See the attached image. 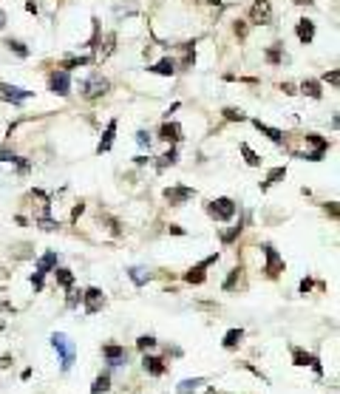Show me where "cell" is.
Wrapping results in <instances>:
<instances>
[{"label":"cell","instance_id":"obj_47","mask_svg":"<svg viewBox=\"0 0 340 394\" xmlns=\"http://www.w3.org/2000/svg\"><path fill=\"white\" fill-rule=\"evenodd\" d=\"M170 233H173V236H184V230L179 227V224H170Z\"/></svg>","mask_w":340,"mask_h":394},{"label":"cell","instance_id":"obj_22","mask_svg":"<svg viewBox=\"0 0 340 394\" xmlns=\"http://www.w3.org/2000/svg\"><path fill=\"white\" fill-rule=\"evenodd\" d=\"M241 341H244V329H230V332L224 335L221 346H224V349H236V346H238Z\"/></svg>","mask_w":340,"mask_h":394},{"label":"cell","instance_id":"obj_28","mask_svg":"<svg viewBox=\"0 0 340 394\" xmlns=\"http://www.w3.org/2000/svg\"><path fill=\"white\" fill-rule=\"evenodd\" d=\"M204 383H207L204 377H196V380H182V383H179V394H190V392H196V389H199V386H204Z\"/></svg>","mask_w":340,"mask_h":394},{"label":"cell","instance_id":"obj_36","mask_svg":"<svg viewBox=\"0 0 340 394\" xmlns=\"http://www.w3.org/2000/svg\"><path fill=\"white\" fill-rule=\"evenodd\" d=\"M238 275H241V270H238V267H236V270H233V272H230V275H227V281H224V289H227V292H230V289L236 287Z\"/></svg>","mask_w":340,"mask_h":394},{"label":"cell","instance_id":"obj_4","mask_svg":"<svg viewBox=\"0 0 340 394\" xmlns=\"http://www.w3.org/2000/svg\"><path fill=\"white\" fill-rule=\"evenodd\" d=\"M261 253H264V258H267V267H264V272H267L270 278H278L281 272H284V258L278 255V250H275L272 244H264Z\"/></svg>","mask_w":340,"mask_h":394},{"label":"cell","instance_id":"obj_19","mask_svg":"<svg viewBox=\"0 0 340 394\" xmlns=\"http://www.w3.org/2000/svg\"><path fill=\"white\" fill-rule=\"evenodd\" d=\"M54 267H57V253H54V250H48V253L37 261V272H40V275H45V272H51Z\"/></svg>","mask_w":340,"mask_h":394},{"label":"cell","instance_id":"obj_3","mask_svg":"<svg viewBox=\"0 0 340 394\" xmlns=\"http://www.w3.org/2000/svg\"><path fill=\"white\" fill-rule=\"evenodd\" d=\"M108 88H111V82H108L102 74H91L88 79L79 82V94L85 96V99H96V96H102Z\"/></svg>","mask_w":340,"mask_h":394},{"label":"cell","instance_id":"obj_43","mask_svg":"<svg viewBox=\"0 0 340 394\" xmlns=\"http://www.w3.org/2000/svg\"><path fill=\"white\" fill-rule=\"evenodd\" d=\"M82 210H85V204L79 202L77 207H74V213H71V221H77V219H79V213H82Z\"/></svg>","mask_w":340,"mask_h":394},{"label":"cell","instance_id":"obj_48","mask_svg":"<svg viewBox=\"0 0 340 394\" xmlns=\"http://www.w3.org/2000/svg\"><path fill=\"white\" fill-rule=\"evenodd\" d=\"M295 3H298V6H312L315 0H295Z\"/></svg>","mask_w":340,"mask_h":394},{"label":"cell","instance_id":"obj_26","mask_svg":"<svg viewBox=\"0 0 340 394\" xmlns=\"http://www.w3.org/2000/svg\"><path fill=\"white\" fill-rule=\"evenodd\" d=\"M54 278H57V284H60V287H65V289L74 287V272L65 270V267H62V270H54Z\"/></svg>","mask_w":340,"mask_h":394},{"label":"cell","instance_id":"obj_6","mask_svg":"<svg viewBox=\"0 0 340 394\" xmlns=\"http://www.w3.org/2000/svg\"><path fill=\"white\" fill-rule=\"evenodd\" d=\"M218 258H221L218 253L216 255H207L201 264H196V267H190V270L184 272V281H187V284H204V278H207V267H210V264H216Z\"/></svg>","mask_w":340,"mask_h":394},{"label":"cell","instance_id":"obj_31","mask_svg":"<svg viewBox=\"0 0 340 394\" xmlns=\"http://www.w3.org/2000/svg\"><path fill=\"white\" fill-rule=\"evenodd\" d=\"M224 119H230V122H244L247 116L241 108H224Z\"/></svg>","mask_w":340,"mask_h":394},{"label":"cell","instance_id":"obj_45","mask_svg":"<svg viewBox=\"0 0 340 394\" xmlns=\"http://www.w3.org/2000/svg\"><path fill=\"white\" fill-rule=\"evenodd\" d=\"M17 170L20 173H28V162L26 159H17Z\"/></svg>","mask_w":340,"mask_h":394},{"label":"cell","instance_id":"obj_49","mask_svg":"<svg viewBox=\"0 0 340 394\" xmlns=\"http://www.w3.org/2000/svg\"><path fill=\"white\" fill-rule=\"evenodd\" d=\"M3 26H6V11L0 9V28H3Z\"/></svg>","mask_w":340,"mask_h":394},{"label":"cell","instance_id":"obj_46","mask_svg":"<svg viewBox=\"0 0 340 394\" xmlns=\"http://www.w3.org/2000/svg\"><path fill=\"white\" fill-rule=\"evenodd\" d=\"M236 34H238V37L247 34V26H244V23H236Z\"/></svg>","mask_w":340,"mask_h":394},{"label":"cell","instance_id":"obj_40","mask_svg":"<svg viewBox=\"0 0 340 394\" xmlns=\"http://www.w3.org/2000/svg\"><path fill=\"white\" fill-rule=\"evenodd\" d=\"M31 287H34L37 292L43 289V275H40V272H34V275H31Z\"/></svg>","mask_w":340,"mask_h":394},{"label":"cell","instance_id":"obj_9","mask_svg":"<svg viewBox=\"0 0 340 394\" xmlns=\"http://www.w3.org/2000/svg\"><path fill=\"white\" fill-rule=\"evenodd\" d=\"M193 196H196L193 187H167L165 190V199L170 202V207H182L184 202H190Z\"/></svg>","mask_w":340,"mask_h":394},{"label":"cell","instance_id":"obj_17","mask_svg":"<svg viewBox=\"0 0 340 394\" xmlns=\"http://www.w3.org/2000/svg\"><path fill=\"white\" fill-rule=\"evenodd\" d=\"M113 133H116V119H111V122H108V128H105V133H102V139H99V145H96V153H108V150H111Z\"/></svg>","mask_w":340,"mask_h":394},{"label":"cell","instance_id":"obj_29","mask_svg":"<svg viewBox=\"0 0 340 394\" xmlns=\"http://www.w3.org/2000/svg\"><path fill=\"white\" fill-rule=\"evenodd\" d=\"M176 159H179V153H176V148H170V150L165 153V156H159L156 167H159V170H165L167 165H176Z\"/></svg>","mask_w":340,"mask_h":394},{"label":"cell","instance_id":"obj_10","mask_svg":"<svg viewBox=\"0 0 340 394\" xmlns=\"http://www.w3.org/2000/svg\"><path fill=\"white\" fill-rule=\"evenodd\" d=\"M292 360H295V366H312L315 375H323L321 360L315 358V355H309V352H304L301 346H292Z\"/></svg>","mask_w":340,"mask_h":394},{"label":"cell","instance_id":"obj_5","mask_svg":"<svg viewBox=\"0 0 340 394\" xmlns=\"http://www.w3.org/2000/svg\"><path fill=\"white\" fill-rule=\"evenodd\" d=\"M250 20L255 26H270L272 23V3L270 0H255L250 9Z\"/></svg>","mask_w":340,"mask_h":394},{"label":"cell","instance_id":"obj_35","mask_svg":"<svg viewBox=\"0 0 340 394\" xmlns=\"http://www.w3.org/2000/svg\"><path fill=\"white\" fill-rule=\"evenodd\" d=\"M37 224H40V230H45V233H51V230H57V227H60V224H57V221H51L48 216L37 219Z\"/></svg>","mask_w":340,"mask_h":394},{"label":"cell","instance_id":"obj_23","mask_svg":"<svg viewBox=\"0 0 340 394\" xmlns=\"http://www.w3.org/2000/svg\"><path fill=\"white\" fill-rule=\"evenodd\" d=\"M287 176V167H272L270 173H267V179H264V184H261V190H270L272 184H278L281 179Z\"/></svg>","mask_w":340,"mask_h":394},{"label":"cell","instance_id":"obj_44","mask_svg":"<svg viewBox=\"0 0 340 394\" xmlns=\"http://www.w3.org/2000/svg\"><path fill=\"white\" fill-rule=\"evenodd\" d=\"M309 289H312V278H304V281H301V292H304V295H306Z\"/></svg>","mask_w":340,"mask_h":394},{"label":"cell","instance_id":"obj_39","mask_svg":"<svg viewBox=\"0 0 340 394\" xmlns=\"http://www.w3.org/2000/svg\"><path fill=\"white\" fill-rule=\"evenodd\" d=\"M267 60H270V62H281V45H275V48H270V51H267Z\"/></svg>","mask_w":340,"mask_h":394},{"label":"cell","instance_id":"obj_2","mask_svg":"<svg viewBox=\"0 0 340 394\" xmlns=\"http://www.w3.org/2000/svg\"><path fill=\"white\" fill-rule=\"evenodd\" d=\"M236 210H238V204L233 202V199H227V196L207 202V216L216 219V221H230L233 216H236Z\"/></svg>","mask_w":340,"mask_h":394},{"label":"cell","instance_id":"obj_42","mask_svg":"<svg viewBox=\"0 0 340 394\" xmlns=\"http://www.w3.org/2000/svg\"><path fill=\"white\" fill-rule=\"evenodd\" d=\"M281 91H284V94H289V96H292V94H298V91H295V85H292V82H284V85H281Z\"/></svg>","mask_w":340,"mask_h":394},{"label":"cell","instance_id":"obj_37","mask_svg":"<svg viewBox=\"0 0 340 394\" xmlns=\"http://www.w3.org/2000/svg\"><path fill=\"white\" fill-rule=\"evenodd\" d=\"M323 79H326L329 85H335V88H338V82H340V74H338V71H326V74H323Z\"/></svg>","mask_w":340,"mask_h":394},{"label":"cell","instance_id":"obj_11","mask_svg":"<svg viewBox=\"0 0 340 394\" xmlns=\"http://www.w3.org/2000/svg\"><path fill=\"white\" fill-rule=\"evenodd\" d=\"M0 94H3V99H9V102L20 105V102L31 99V94H34V91H26V88H17V85H9V82H3V85H0Z\"/></svg>","mask_w":340,"mask_h":394},{"label":"cell","instance_id":"obj_12","mask_svg":"<svg viewBox=\"0 0 340 394\" xmlns=\"http://www.w3.org/2000/svg\"><path fill=\"white\" fill-rule=\"evenodd\" d=\"M48 85H51V91L57 96H68L71 94V77H68V71H57V74H51Z\"/></svg>","mask_w":340,"mask_h":394},{"label":"cell","instance_id":"obj_16","mask_svg":"<svg viewBox=\"0 0 340 394\" xmlns=\"http://www.w3.org/2000/svg\"><path fill=\"white\" fill-rule=\"evenodd\" d=\"M159 139H165V142H170V145H176V142L182 139V128L176 122H165L162 125V131H159Z\"/></svg>","mask_w":340,"mask_h":394},{"label":"cell","instance_id":"obj_21","mask_svg":"<svg viewBox=\"0 0 340 394\" xmlns=\"http://www.w3.org/2000/svg\"><path fill=\"white\" fill-rule=\"evenodd\" d=\"M128 278H131L136 287H145L150 281V272L145 270V267H131V270H128Z\"/></svg>","mask_w":340,"mask_h":394},{"label":"cell","instance_id":"obj_1","mask_svg":"<svg viewBox=\"0 0 340 394\" xmlns=\"http://www.w3.org/2000/svg\"><path fill=\"white\" fill-rule=\"evenodd\" d=\"M51 346L60 352V358H62V372H68V369L74 366V360H77V346H74V341H71L65 332H54V335H51Z\"/></svg>","mask_w":340,"mask_h":394},{"label":"cell","instance_id":"obj_13","mask_svg":"<svg viewBox=\"0 0 340 394\" xmlns=\"http://www.w3.org/2000/svg\"><path fill=\"white\" fill-rule=\"evenodd\" d=\"M142 369L148 372V375H153V377H162L167 372V363L162 358H153V355H145L142 358Z\"/></svg>","mask_w":340,"mask_h":394},{"label":"cell","instance_id":"obj_20","mask_svg":"<svg viewBox=\"0 0 340 394\" xmlns=\"http://www.w3.org/2000/svg\"><path fill=\"white\" fill-rule=\"evenodd\" d=\"M150 71H153V74H162V77H173V74H176V60L165 57V60H159Z\"/></svg>","mask_w":340,"mask_h":394},{"label":"cell","instance_id":"obj_27","mask_svg":"<svg viewBox=\"0 0 340 394\" xmlns=\"http://www.w3.org/2000/svg\"><path fill=\"white\" fill-rule=\"evenodd\" d=\"M108 389H111V375H99L91 386V394H105Z\"/></svg>","mask_w":340,"mask_h":394},{"label":"cell","instance_id":"obj_14","mask_svg":"<svg viewBox=\"0 0 340 394\" xmlns=\"http://www.w3.org/2000/svg\"><path fill=\"white\" fill-rule=\"evenodd\" d=\"M113 43H116V34H105V37H102V43H99V45H94V48H96L94 60H96V62L108 60V57L113 54Z\"/></svg>","mask_w":340,"mask_h":394},{"label":"cell","instance_id":"obj_30","mask_svg":"<svg viewBox=\"0 0 340 394\" xmlns=\"http://www.w3.org/2000/svg\"><path fill=\"white\" fill-rule=\"evenodd\" d=\"M79 301H82V289H68V298H65V307L68 309H77Z\"/></svg>","mask_w":340,"mask_h":394},{"label":"cell","instance_id":"obj_18","mask_svg":"<svg viewBox=\"0 0 340 394\" xmlns=\"http://www.w3.org/2000/svg\"><path fill=\"white\" fill-rule=\"evenodd\" d=\"M253 125L258 128L261 133H267V139H272L275 145H281L284 142V131H278V128H270V125H264L261 119H253Z\"/></svg>","mask_w":340,"mask_h":394},{"label":"cell","instance_id":"obj_24","mask_svg":"<svg viewBox=\"0 0 340 394\" xmlns=\"http://www.w3.org/2000/svg\"><path fill=\"white\" fill-rule=\"evenodd\" d=\"M301 94H306V96H312V99H321V85L315 82V79H304L301 82Z\"/></svg>","mask_w":340,"mask_h":394},{"label":"cell","instance_id":"obj_32","mask_svg":"<svg viewBox=\"0 0 340 394\" xmlns=\"http://www.w3.org/2000/svg\"><path fill=\"white\" fill-rule=\"evenodd\" d=\"M6 45H9V51H14L17 57H28V48L20 40H6Z\"/></svg>","mask_w":340,"mask_h":394},{"label":"cell","instance_id":"obj_25","mask_svg":"<svg viewBox=\"0 0 340 394\" xmlns=\"http://www.w3.org/2000/svg\"><path fill=\"white\" fill-rule=\"evenodd\" d=\"M238 150L244 153V159H247V165H250V167H258V165H261V156H258V153H255L250 145H247V142H241V145H238Z\"/></svg>","mask_w":340,"mask_h":394},{"label":"cell","instance_id":"obj_15","mask_svg":"<svg viewBox=\"0 0 340 394\" xmlns=\"http://www.w3.org/2000/svg\"><path fill=\"white\" fill-rule=\"evenodd\" d=\"M295 34H298V40L301 43H312L315 40V23L312 20H298V28H295Z\"/></svg>","mask_w":340,"mask_h":394},{"label":"cell","instance_id":"obj_41","mask_svg":"<svg viewBox=\"0 0 340 394\" xmlns=\"http://www.w3.org/2000/svg\"><path fill=\"white\" fill-rule=\"evenodd\" d=\"M326 213H329L332 219H338V202H329V204H326Z\"/></svg>","mask_w":340,"mask_h":394},{"label":"cell","instance_id":"obj_38","mask_svg":"<svg viewBox=\"0 0 340 394\" xmlns=\"http://www.w3.org/2000/svg\"><path fill=\"white\" fill-rule=\"evenodd\" d=\"M136 142H139L142 148H150V133L148 131H139V133H136Z\"/></svg>","mask_w":340,"mask_h":394},{"label":"cell","instance_id":"obj_34","mask_svg":"<svg viewBox=\"0 0 340 394\" xmlns=\"http://www.w3.org/2000/svg\"><path fill=\"white\" fill-rule=\"evenodd\" d=\"M241 230H244V227H241V221H238V227H233L230 233H224V236H221V241H224V244H233V241L241 236Z\"/></svg>","mask_w":340,"mask_h":394},{"label":"cell","instance_id":"obj_7","mask_svg":"<svg viewBox=\"0 0 340 394\" xmlns=\"http://www.w3.org/2000/svg\"><path fill=\"white\" fill-rule=\"evenodd\" d=\"M102 358L108 366H125V363H128V349H125V346H116V343H105Z\"/></svg>","mask_w":340,"mask_h":394},{"label":"cell","instance_id":"obj_33","mask_svg":"<svg viewBox=\"0 0 340 394\" xmlns=\"http://www.w3.org/2000/svg\"><path fill=\"white\" fill-rule=\"evenodd\" d=\"M153 346H156V338H153V335H139V341H136V349H153Z\"/></svg>","mask_w":340,"mask_h":394},{"label":"cell","instance_id":"obj_8","mask_svg":"<svg viewBox=\"0 0 340 394\" xmlns=\"http://www.w3.org/2000/svg\"><path fill=\"white\" fill-rule=\"evenodd\" d=\"M82 301H85V312H88V315H96V312H99V309L105 307V295H102V289H96V287L82 289Z\"/></svg>","mask_w":340,"mask_h":394}]
</instances>
